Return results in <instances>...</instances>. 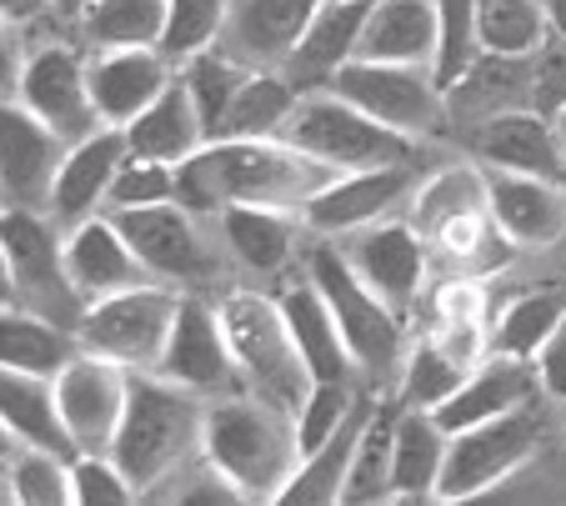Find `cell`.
<instances>
[{
	"label": "cell",
	"mask_w": 566,
	"mask_h": 506,
	"mask_svg": "<svg viewBox=\"0 0 566 506\" xmlns=\"http://www.w3.org/2000/svg\"><path fill=\"white\" fill-rule=\"evenodd\" d=\"M65 271H71V286L86 296V302L156 281L146 271V261L130 251V241L120 236V226L111 221V211L86 215V221L65 226Z\"/></svg>",
	"instance_id": "7402d4cb"
},
{
	"label": "cell",
	"mask_w": 566,
	"mask_h": 506,
	"mask_svg": "<svg viewBox=\"0 0 566 506\" xmlns=\"http://www.w3.org/2000/svg\"><path fill=\"white\" fill-rule=\"evenodd\" d=\"M126 146L130 156H146V161H166V166H181L191 161L196 151H201L206 140V120L201 110H196L191 91H186V81L176 76L171 86L160 91L156 101H150L146 110H140L136 120H126Z\"/></svg>",
	"instance_id": "4316f807"
},
{
	"label": "cell",
	"mask_w": 566,
	"mask_h": 506,
	"mask_svg": "<svg viewBox=\"0 0 566 506\" xmlns=\"http://www.w3.org/2000/svg\"><path fill=\"white\" fill-rule=\"evenodd\" d=\"M176 312H181V292L171 281H146V286H126V292L86 302L75 336L86 351L111 356L126 371H156L160 351L171 341Z\"/></svg>",
	"instance_id": "8992f818"
},
{
	"label": "cell",
	"mask_w": 566,
	"mask_h": 506,
	"mask_svg": "<svg viewBox=\"0 0 566 506\" xmlns=\"http://www.w3.org/2000/svg\"><path fill=\"white\" fill-rule=\"evenodd\" d=\"M396 417H401V401H371V407H366V421H361L356 446H352V472H346V486H342L346 506L391 502Z\"/></svg>",
	"instance_id": "d6a6232c"
},
{
	"label": "cell",
	"mask_w": 566,
	"mask_h": 506,
	"mask_svg": "<svg viewBox=\"0 0 566 506\" xmlns=\"http://www.w3.org/2000/svg\"><path fill=\"white\" fill-rule=\"evenodd\" d=\"M332 166L271 136H216L191 161L176 166V201L196 215H221L226 205H286L301 211L311 191L332 181Z\"/></svg>",
	"instance_id": "6da1fadb"
},
{
	"label": "cell",
	"mask_w": 566,
	"mask_h": 506,
	"mask_svg": "<svg viewBox=\"0 0 566 506\" xmlns=\"http://www.w3.org/2000/svg\"><path fill=\"white\" fill-rule=\"evenodd\" d=\"M0 246L11 256L21 306L51 316L61 326H81L86 296L71 286L65 271V226L41 205H0Z\"/></svg>",
	"instance_id": "52a82bcc"
},
{
	"label": "cell",
	"mask_w": 566,
	"mask_h": 506,
	"mask_svg": "<svg viewBox=\"0 0 566 506\" xmlns=\"http://www.w3.org/2000/svg\"><path fill=\"white\" fill-rule=\"evenodd\" d=\"M562 181H566V171H562Z\"/></svg>",
	"instance_id": "91938a15"
},
{
	"label": "cell",
	"mask_w": 566,
	"mask_h": 506,
	"mask_svg": "<svg viewBox=\"0 0 566 506\" xmlns=\"http://www.w3.org/2000/svg\"><path fill=\"white\" fill-rule=\"evenodd\" d=\"M481 61L486 51L476 31V0H437V61H431L437 86L451 96Z\"/></svg>",
	"instance_id": "ab89813d"
},
{
	"label": "cell",
	"mask_w": 566,
	"mask_h": 506,
	"mask_svg": "<svg viewBox=\"0 0 566 506\" xmlns=\"http://www.w3.org/2000/svg\"><path fill=\"white\" fill-rule=\"evenodd\" d=\"M65 146L41 116L15 96H0V201L6 205H51L55 171L65 161Z\"/></svg>",
	"instance_id": "9a60e30c"
},
{
	"label": "cell",
	"mask_w": 566,
	"mask_h": 506,
	"mask_svg": "<svg viewBox=\"0 0 566 506\" xmlns=\"http://www.w3.org/2000/svg\"><path fill=\"white\" fill-rule=\"evenodd\" d=\"M71 356H81V336L71 326L51 321L31 306H0V367L55 377Z\"/></svg>",
	"instance_id": "1f68e13d"
},
{
	"label": "cell",
	"mask_w": 566,
	"mask_h": 506,
	"mask_svg": "<svg viewBox=\"0 0 566 506\" xmlns=\"http://www.w3.org/2000/svg\"><path fill=\"white\" fill-rule=\"evenodd\" d=\"M176 502H181V506H201V502H226V506H231V502H241V492H235V486L226 482L211 462H206L201 472H196V482L186 486V492H176Z\"/></svg>",
	"instance_id": "f907efd6"
},
{
	"label": "cell",
	"mask_w": 566,
	"mask_h": 506,
	"mask_svg": "<svg viewBox=\"0 0 566 506\" xmlns=\"http://www.w3.org/2000/svg\"><path fill=\"white\" fill-rule=\"evenodd\" d=\"M130 391V371L111 356H96L81 346V356H71L55 371V407H61L65 436L75 452H111V436L120 426Z\"/></svg>",
	"instance_id": "7c38bea8"
},
{
	"label": "cell",
	"mask_w": 566,
	"mask_h": 506,
	"mask_svg": "<svg viewBox=\"0 0 566 506\" xmlns=\"http://www.w3.org/2000/svg\"><path fill=\"white\" fill-rule=\"evenodd\" d=\"M6 492L21 506H71V456L21 442L6 462Z\"/></svg>",
	"instance_id": "60d3db41"
},
{
	"label": "cell",
	"mask_w": 566,
	"mask_h": 506,
	"mask_svg": "<svg viewBox=\"0 0 566 506\" xmlns=\"http://www.w3.org/2000/svg\"><path fill=\"white\" fill-rule=\"evenodd\" d=\"M231 0H166V31H160V55L181 65L186 55L211 51L221 41V25Z\"/></svg>",
	"instance_id": "f6af8a7d"
},
{
	"label": "cell",
	"mask_w": 566,
	"mask_h": 506,
	"mask_svg": "<svg viewBox=\"0 0 566 506\" xmlns=\"http://www.w3.org/2000/svg\"><path fill=\"white\" fill-rule=\"evenodd\" d=\"M451 431L431 411L401 407L396 417V462H391V502H437L441 462Z\"/></svg>",
	"instance_id": "f1b7e54d"
},
{
	"label": "cell",
	"mask_w": 566,
	"mask_h": 506,
	"mask_svg": "<svg viewBox=\"0 0 566 506\" xmlns=\"http://www.w3.org/2000/svg\"><path fill=\"white\" fill-rule=\"evenodd\" d=\"M296 101H301V86L286 71H251L241 96L226 110L221 136H256V140L281 136V126H286L291 110H296Z\"/></svg>",
	"instance_id": "d590c367"
},
{
	"label": "cell",
	"mask_w": 566,
	"mask_h": 506,
	"mask_svg": "<svg viewBox=\"0 0 566 506\" xmlns=\"http://www.w3.org/2000/svg\"><path fill=\"white\" fill-rule=\"evenodd\" d=\"M15 101L31 116H41L61 140H81L101 126L96 101H91L86 55L65 41H45L25 55L21 81H15Z\"/></svg>",
	"instance_id": "8fae6325"
},
{
	"label": "cell",
	"mask_w": 566,
	"mask_h": 506,
	"mask_svg": "<svg viewBox=\"0 0 566 506\" xmlns=\"http://www.w3.org/2000/svg\"><path fill=\"white\" fill-rule=\"evenodd\" d=\"M21 45H15V25L0 15V96H15V81H21Z\"/></svg>",
	"instance_id": "816d5d0a"
},
{
	"label": "cell",
	"mask_w": 566,
	"mask_h": 506,
	"mask_svg": "<svg viewBox=\"0 0 566 506\" xmlns=\"http://www.w3.org/2000/svg\"><path fill=\"white\" fill-rule=\"evenodd\" d=\"M552 130H556V140H562V151H566V101L556 106V116H552Z\"/></svg>",
	"instance_id": "680465c9"
},
{
	"label": "cell",
	"mask_w": 566,
	"mask_h": 506,
	"mask_svg": "<svg viewBox=\"0 0 566 506\" xmlns=\"http://www.w3.org/2000/svg\"><path fill=\"white\" fill-rule=\"evenodd\" d=\"M81 35L91 51H111V45H160L166 31V0H96L81 15Z\"/></svg>",
	"instance_id": "f35d334b"
},
{
	"label": "cell",
	"mask_w": 566,
	"mask_h": 506,
	"mask_svg": "<svg viewBox=\"0 0 566 506\" xmlns=\"http://www.w3.org/2000/svg\"><path fill=\"white\" fill-rule=\"evenodd\" d=\"M126 156H130V146H126V130L120 126H96L91 136L71 140L61 171H55L51 205H45V211H51L61 226H75V221H86V215H101L106 211L111 186H116V171L126 166Z\"/></svg>",
	"instance_id": "44dd1931"
},
{
	"label": "cell",
	"mask_w": 566,
	"mask_h": 506,
	"mask_svg": "<svg viewBox=\"0 0 566 506\" xmlns=\"http://www.w3.org/2000/svg\"><path fill=\"white\" fill-rule=\"evenodd\" d=\"M120 236L130 241L146 271L171 286H196L216 271L211 251H206L201 231H196V211L181 201H156V205H130V211H111Z\"/></svg>",
	"instance_id": "5bb4252c"
},
{
	"label": "cell",
	"mask_w": 566,
	"mask_h": 506,
	"mask_svg": "<svg viewBox=\"0 0 566 506\" xmlns=\"http://www.w3.org/2000/svg\"><path fill=\"white\" fill-rule=\"evenodd\" d=\"M176 76L186 81V91H191L196 110H201V120H206V136L216 140V136H221V126H226L231 101L241 96V86H247L251 65L235 61V55L221 51V45H211V51L186 55V61L176 65Z\"/></svg>",
	"instance_id": "8d00e7d4"
},
{
	"label": "cell",
	"mask_w": 566,
	"mask_h": 506,
	"mask_svg": "<svg viewBox=\"0 0 566 506\" xmlns=\"http://www.w3.org/2000/svg\"><path fill=\"white\" fill-rule=\"evenodd\" d=\"M356 61L431 65L437 61V0H371Z\"/></svg>",
	"instance_id": "83f0119b"
},
{
	"label": "cell",
	"mask_w": 566,
	"mask_h": 506,
	"mask_svg": "<svg viewBox=\"0 0 566 506\" xmlns=\"http://www.w3.org/2000/svg\"><path fill=\"white\" fill-rule=\"evenodd\" d=\"M321 0H231L221 25V51L251 71H286Z\"/></svg>",
	"instance_id": "ac0fdd59"
},
{
	"label": "cell",
	"mask_w": 566,
	"mask_h": 506,
	"mask_svg": "<svg viewBox=\"0 0 566 506\" xmlns=\"http://www.w3.org/2000/svg\"><path fill=\"white\" fill-rule=\"evenodd\" d=\"M532 367H536V381H542V397L566 401V312L556 321V331L546 336V346L536 351Z\"/></svg>",
	"instance_id": "681fc988"
},
{
	"label": "cell",
	"mask_w": 566,
	"mask_h": 506,
	"mask_svg": "<svg viewBox=\"0 0 566 506\" xmlns=\"http://www.w3.org/2000/svg\"><path fill=\"white\" fill-rule=\"evenodd\" d=\"M437 316H441V326H461V321L486 326V292H481L476 281H447L437 296Z\"/></svg>",
	"instance_id": "c3c4849f"
},
{
	"label": "cell",
	"mask_w": 566,
	"mask_h": 506,
	"mask_svg": "<svg viewBox=\"0 0 566 506\" xmlns=\"http://www.w3.org/2000/svg\"><path fill=\"white\" fill-rule=\"evenodd\" d=\"M566 312V292H522L496 312L492 321V351L516 356V361H536L546 336L556 331Z\"/></svg>",
	"instance_id": "74e56055"
},
{
	"label": "cell",
	"mask_w": 566,
	"mask_h": 506,
	"mask_svg": "<svg viewBox=\"0 0 566 506\" xmlns=\"http://www.w3.org/2000/svg\"><path fill=\"white\" fill-rule=\"evenodd\" d=\"M0 306H21V292H15V271H11L6 246H0Z\"/></svg>",
	"instance_id": "db71d44e"
},
{
	"label": "cell",
	"mask_w": 566,
	"mask_h": 506,
	"mask_svg": "<svg viewBox=\"0 0 566 506\" xmlns=\"http://www.w3.org/2000/svg\"><path fill=\"white\" fill-rule=\"evenodd\" d=\"M546 15H552V35L566 41V0H546Z\"/></svg>",
	"instance_id": "6f0895ef"
},
{
	"label": "cell",
	"mask_w": 566,
	"mask_h": 506,
	"mask_svg": "<svg viewBox=\"0 0 566 506\" xmlns=\"http://www.w3.org/2000/svg\"><path fill=\"white\" fill-rule=\"evenodd\" d=\"M306 276L321 286L326 306H332L336 326H342L346 346H352L356 367L366 371H391L407 356V331H401V312L386 306L381 296L361 281V271L346 261L342 246L321 241L306 256Z\"/></svg>",
	"instance_id": "9c48e42d"
},
{
	"label": "cell",
	"mask_w": 566,
	"mask_h": 506,
	"mask_svg": "<svg viewBox=\"0 0 566 506\" xmlns=\"http://www.w3.org/2000/svg\"><path fill=\"white\" fill-rule=\"evenodd\" d=\"M342 251L386 306H396V312L417 306L421 281H427L431 266L427 236L417 231V221H371V226L352 231V241Z\"/></svg>",
	"instance_id": "2e32d148"
},
{
	"label": "cell",
	"mask_w": 566,
	"mask_h": 506,
	"mask_svg": "<svg viewBox=\"0 0 566 506\" xmlns=\"http://www.w3.org/2000/svg\"><path fill=\"white\" fill-rule=\"evenodd\" d=\"M486 205V176L481 166H457V171H441L437 181H427L411 196V221H417L421 236L441 231L451 215H467Z\"/></svg>",
	"instance_id": "7bdbcfd3"
},
{
	"label": "cell",
	"mask_w": 566,
	"mask_h": 506,
	"mask_svg": "<svg viewBox=\"0 0 566 506\" xmlns=\"http://www.w3.org/2000/svg\"><path fill=\"white\" fill-rule=\"evenodd\" d=\"M467 361H457V356L447 351V346L437 341V336H421L417 346L407 351V371H401V407H441V401L451 397V391L467 381Z\"/></svg>",
	"instance_id": "b9f144b4"
},
{
	"label": "cell",
	"mask_w": 566,
	"mask_h": 506,
	"mask_svg": "<svg viewBox=\"0 0 566 506\" xmlns=\"http://www.w3.org/2000/svg\"><path fill=\"white\" fill-rule=\"evenodd\" d=\"M86 76L101 126H126L171 86L176 65L160 55V45H111V51H91Z\"/></svg>",
	"instance_id": "ffe728a7"
},
{
	"label": "cell",
	"mask_w": 566,
	"mask_h": 506,
	"mask_svg": "<svg viewBox=\"0 0 566 506\" xmlns=\"http://www.w3.org/2000/svg\"><path fill=\"white\" fill-rule=\"evenodd\" d=\"M332 91L361 106L371 120L401 130V136H427L447 120V91L437 86L431 65H396V61H346L332 76Z\"/></svg>",
	"instance_id": "30bf717a"
},
{
	"label": "cell",
	"mask_w": 566,
	"mask_h": 506,
	"mask_svg": "<svg viewBox=\"0 0 566 506\" xmlns=\"http://www.w3.org/2000/svg\"><path fill=\"white\" fill-rule=\"evenodd\" d=\"M156 201H176V166L126 156V166L116 171V186L106 196V211H130V205H156Z\"/></svg>",
	"instance_id": "7dc6e473"
},
{
	"label": "cell",
	"mask_w": 566,
	"mask_h": 506,
	"mask_svg": "<svg viewBox=\"0 0 566 506\" xmlns=\"http://www.w3.org/2000/svg\"><path fill=\"white\" fill-rule=\"evenodd\" d=\"M411 196V166H376V171H336L321 191L306 196L301 221L316 236H352Z\"/></svg>",
	"instance_id": "e0dca14e"
},
{
	"label": "cell",
	"mask_w": 566,
	"mask_h": 506,
	"mask_svg": "<svg viewBox=\"0 0 566 506\" xmlns=\"http://www.w3.org/2000/svg\"><path fill=\"white\" fill-rule=\"evenodd\" d=\"M481 166H496V171H526V176H552L562 181L566 171V151L556 140L552 120L536 116V110H496V116L481 120L476 140H471Z\"/></svg>",
	"instance_id": "cb8c5ba5"
},
{
	"label": "cell",
	"mask_w": 566,
	"mask_h": 506,
	"mask_svg": "<svg viewBox=\"0 0 566 506\" xmlns=\"http://www.w3.org/2000/svg\"><path fill=\"white\" fill-rule=\"evenodd\" d=\"M0 205H6V201H0Z\"/></svg>",
	"instance_id": "94428289"
},
{
	"label": "cell",
	"mask_w": 566,
	"mask_h": 506,
	"mask_svg": "<svg viewBox=\"0 0 566 506\" xmlns=\"http://www.w3.org/2000/svg\"><path fill=\"white\" fill-rule=\"evenodd\" d=\"M276 302H281V312H286L291 341H296L311 381H352L356 356H352V346H346L342 326H336V316H332V306H326V296H321L316 281L311 276L291 281Z\"/></svg>",
	"instance_id": "484cf974"
},
{
	"label": "cell",
	"mask_w": 566,
	"mask_h": 506,
	"mask_svg": "<svg viewBox=\"0 0 566 506\" xmlns=\"http://www.w3.org/2000/svg\"><path fill=\"white\" fill-rule=\"evenodd\" d=\"M0 417H6V426L25 446H51L61 456H75L71 436H65L61 407H55V377L0 367Z\"/></svg>",
	"instance_id": "4dcf8cb0"
},
{
	"label": "cell",
	"mask_w": 566,
	"mask_h": 506,
	"mask_svg": "<svg viewBox=\"0 0 566 506\" xmlns=\"http://www.w3.org/2000/svg\"><path fill=\"white\" fill-rule=\"evenodd\" d=\"M206 397L176 387L160 371H130L126 411L120 426L111 436V456L126 466V476L136 482V492H156L160 482H171L186 466V456L201 452L206 431Z\"/></svg>",
	"instance_id": "3957f363"
},
{
	"label": "cell",
	"mask_w": 566,
	"mask_h": 506,
	"mask_svg": "<svg viewBox=\"0 0 566 506\" xmlns=\"http://www.w3.org/2000/svg\"><path fill=\"white\" fill-rule=\"evenodd\" d=\"M481 176H486V211L512 246H552L566 236V181L496 171V166H481Z\"/></svg>",
	"instance_id": "d6986e66"
},
{
	"label": "cell",
	"mask_w": 566,
	"mask_h": 506,
	"mask_svg": "<svg viewBox=\"0 0 566 506\" xmlns=\"http://www.w3.org/2000/svg\"><path fill=\"white\" fill-rule=\"evenodd\" d=\"M216 306H221V326L231 341L235 371H241V387L296 417V407L311 391V371L291 341L281 302L261 292H226Z\"/></svg>",
	"instance_id": "277c9868"
},
{
	"label": "cell",
	"mask_w": 566,
	"mask_h": 506,
	"mask_svg": "<svg viewBox=\"0 0 566 506\" xmlns=\"http://www.w3.org/2000/svg\"><path fill=\"white\" fill-rule=\"evenodd\" d=\"M136 482L111 452H75L71 456V506H130Z\"/></svg>",
	"instance_id": "bcb514c9"
},
{
	"label": "cell",
	"mask_w": 566,
	"mask_h": 506,
	"mask_svg": "<svg viewBox=\"0 0 566 506\" xmlns=\"http://www.w3.org/2000/svg\"><path fill=\"white\" fill-rule=\"evenodd\" d=\"M366 15H371V0H321L306 35H301V45H296V55H291L286 76L296 81L301 91L332 86L336 71H342L346 61H356Z\"/></svg>",
	"instance_id": "d4e9b609"
},
{
	"label": "cell",
	"mask_w": 566,
	"mask_h": 506,
	"mask_svg": "<svg viewBox=\"0 0 566 506\" xmlns=\"http://www.w3.org/2000/svg\"><path fill=\"white\" fill-rule=\"evenodd\" d=\"M476 31L492 61H526L546 45L552 15L546 0H476Z\"/></svg>",
	"instance_id": "e575fe53"
},
{
	"label": "cell",
	"mask_w": 566,
	"mask_h": 506,
	"mask_svg": "<svg viewBox=\"0 0 566 506\" xmlns=\"http://www.w3.org/2000/svg\"><path fill=\"white\" fill-rule=\"evenodd\" d=\"M366 407H371V401H361V411H356L326 446L301 456L291 482L281 486L276 506H336L342 502L346 472H352V446H356V431H361V421H366Z\"/></svg>",
	"instance_id": "836d02e7"
},
{
	"label": "cell",
	"mask_w": 566,
	"mask_h": 506,
	"mask_svg": "<svg viewBox=\"0 0 566 506\" xmlns=\"http://www.w3.org/2000/svg\"><path fill=\"white\" fill-rule=\"evenodd\" d=\"M281 140L326 161L332 171H376V166L417 161V136H401V130L371 120L361 106L336 96L332 86L301 91L291 120L281 126Z\"/></svg>",
	"instance_id": "5b68a950"
},
{
	"label": "cell",
	"mask_w": 566,
	"mask_h": 506,
	"mask_svg": "<svg viewBox=\"0 0 566 506\" xmlns=\"http://www.w3.org/2000/svg\"><path fill=\"white\" fill-rule=\"evenodd\" d=\"M536 391H542V381H536L532 361L492 351V361H476V367L467 371V381H461L441 407H431V417L447 431H467V426H476V421H492L516 407H532Z\"/></svg>",
	"instance_id": "603a6c76"
},
{
	"label": "cell",
	"mask_w": 566,
	"mask_h": 506,
	"mask_svg": "<svg viewBox=\"0 0 566 506\" xmlns=\"http://www.w3.org/2000/svg\"><path fill=\"white\" fill-rule=\"evenodd\" d=\"M160 377H171L176 387L196 391V397H235L241 387V371H235L231 341H226L221 326V306H211L206 296H181V312H176L171 341L160 351Z\"/></svg>",
	"instance_id": "4fadbf2b"
},
{
	"label": "cell",
	"mask_w": 566,
	"mask_h": 506,
	"mask_svg": "<svg viewBox=\"0 0 566 506\" xmlns=\"http://www.w3.org/2000/svg\"><path fill=\"white\" fill-rule=\"evenodd\" d=\"M55 11V0H0V15L21 31V25H35V21H45V15Z\"/></svg>",
	"instance_id": "f5cc1de1"
},
{
	"label": "cell",
	"mask_w": 566,
	"mask_h": 506,
	"mask_svg": "<svg viewBox=\"0 0 566 506\" xmlns=\"http://www.w3.org/2000/svg\"><path fill=\"white\" fill-rule=\"evenodd\" d=\"M15 446H21V436H15V431L6 426V417H0V466H6V462L15 456Z\"/></svg>",
	"instance_id": "11a10c76"
},
{
	"label": "cell",
	"mask_w": 566,
	"mask_h": 506,
	"mask_svg": "<svg viewBox=\"0 0 566 506\" xmlns=\"http://www.w3.org/2000/svg\"><path fill=\"white\" fill-rule=\"evenodd\" d=\"M356 411H361V397L352 391V381H311L306 401H301L296 417H291L296 421V452L306 456V452H316V446H326Z\"/></svg>",
	"instance_id": "ee69618b"
},
{
	"label": "cell",
	"mask_w": 566,
	"mask_h": 506,
	"mask_svg": "<svg viewBox=\"0 0 566 506\" xmlns=\"http://www.w3.org/2000/svg\"><path fill=\"white\" fill-rule=\"evenodd\" d=\"M301 211H286V205H226L221 211V231L231 256L247 271H281L291 256H296L301 241Z\"/></svg>",
	"instance_id": "f546056e"
},
{
	"label": "cell",
	"mask_w": 566,
	"mask_h": 506,
	"mask_svg": "<svg viewBox=\"0 0 566 506\" xmlns=\"http://www.w3.org/2000/svg\"><path fill=\"white\" fill-rule=\"evenodd\" d=\"M542 446V417L536 407H516L506 417L476 421L467 431H451L447 442V462H441V482H437V502L461 506L476 496L496 492L502 482H512Z\"/></svg>",
	"instance_id": "ba28073f"
},
{
	"label": "cell",
	"mask_w": 566,
	"mask_h": 506,
	"mask_svg": "<svg viewBox=\"0 0 566 506\" xmlns=\"http://www.w3.org/2000/svg\"><path fill=\"white\" fill-rule=\"evenodd\" d=\"M86 6H96V0H55V15H65V21H81V15H86Z\"/></svg>",
	"instance_id": "9f6ffc18"
},
{
	"label": "cell",
	"mask_w": 566,
	"mask_h": 506,
	"mask_svg": "<svg viewBox=\"0 0 566 506\" xmlns=\"http://www.w3.org/2000/svg\"><path fill=\"white\" fill-rule=\"evenodd\" d=\"M201 456L241 492V502H276L296 472V421L271 401L235 391L206 407Z\"/></svg>",
	"instance_id": "7a4b0ae2"
}]
</instances>
